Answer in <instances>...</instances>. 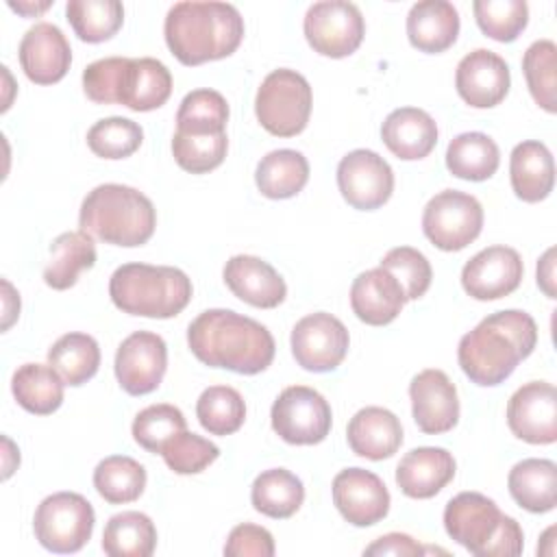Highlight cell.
I'll return each instance as SVG.
<instances>
[{"instance_id": "obj_48", "label": "cell", "mask_w": 557, "mask_h": 557, "mask_svg": "<svg viewBox=\"0 0 557 557\" xmlns=\"http://www.w3.org/2000/svg\"><path fill=\"white\" fill-rule=\"evenodd\" d=\"M126 57H107L83 70V89L98 104H117V85Z\"/></svg>"}, {"instance_id": "obj_52", "label": "cell", "mask_w": 557, "mask_h": 557, "mask_svg": "<svg viewBox=\"0 0 557 557\" xmlns=\"http://www.w3.org/2000/svg\"><path fill=\"white\" fill-rule=\"evenodd\" d=\"M2 287H4V292H7V294H4V322H2V329H9L11 322L15 320V315L20 313V307H13V305H11V298L15 296L11 283H9V281H2Z\"/></svg>"}, {"instance_id": "obj_18", "label": "cell", "mask_w": 557, "mask_h": 557, "mask_svg": "<svg viewBox=\"0 0 557 557\" xmlns=\"http://www.w3.org/2000/svg\"><path fill=\"white\" fill-rule=\"evenodd\" d=\"M413 422L422 433L437 435L459 422L457 387L446 372L429 368L418 372L409 383Z\"/></svg>"}, {"instance_id": "obj_43", "label": "cell", "mask_w": 557, "mask_h": 557, "mask_svg": "<svg viewBox=\"0 0 557 557\" xmlns=\"http://www.w3.org/2000/svg\"><path fill=\"white\" fill-rule=\"evenodd\" d=\"M226 148H228L226 131L211 133V135L176 131L172 137V154L176 163L191 174H205L215 170L224 161Z\"/></svg>"}, {"instance_id": "obj_50", "label": "cell", "mask_w": 557, "mask_h": 557, "mask_svg": "<svg viewBox=\"0 0 557 557\" xmlns=\"http://www.w3.org/2000/svg\"><path fill=\"white\" fill-rule=\"evenodd\" d=\"M422 553H424V548L407 533L381 535L363 550V555H396V557H416Z\"/></svg>"}, {"instance_id": "obj_11", "label": "cell", "mask_w": 557, "mask_h": 557, "mask_svg": "<svg viewBox=\"0 0 557 557\" xmlns=\"http://www.w3.org/2000/svg\"><path fill=\"white\" fill-rule=\"evenodd\" d=\"M302 30L318 54L342 59L361 46L366 22L357 4L346 0H322L307 9Z\"/></svg>"}, {"instance_id": "obj_21", "label": "cell", "mask_w": 557, "mask_h": 557, "mask_svg": "<svg viewBox=\"0 0 557 557\" xmlns=\"http://www.w3.org/2000/svg\"><path fill=\"white\" fill-rule=\"evenodd\" d=\"M222 276L239 300L259 309L278 307L287 294L283 276L261 257L235 255L226 261Z\"/></svg>"}, {"instance_id": "obj_7", "label": "cell", "mask_w": 557, "mask_h": 557, "mask_svg": "<svg viewBox=\"0 0 557 557\" xmlns=\"http://www.w3.org/2000/svg\"><path fill=\"white\" fill-rule=\"evenodd\" d=\"M311 85L289 67L272 70L257 89L255 113L259 124L276 137H294L305 131L311 115Z\"/></svg>"}, {"instance_id": "obj_4", "label": "cell", "mask_w": 557, "mask_h": 557, "mask_svg": "<svg viewBox=\"0 0 557 557\" xmlns=\"http://www.w3.org/2000/svg\"><path fill=\"white\" fill-rule=\"evenodd\" d=\"M78 224L81 231L104 244L133 248L152 237L157 211L152 200L139 189L104 183L85 196L78 211Z\"/></svg>"}, {"instance_id": "obj_20", "label": "cell", "mask_w": 557, "mask_h": 557, "mask_svg": "<svg viewBox=\"0 0 557 557\" xmlns=\"http://www.w3.org/2000/svg\"><path fill=\"white\" fill-rule=\"evenodd\" d=\"M20 65L28 81L37 85L59 83L72 63V48L57 24L39 22L20 41Z\"/></svg>"}, {"instance_id": "obj_10", "label": "cell", "mask_w": 557, "mask_h": 557, "mask_svg": "<svg viewBox=\"0 0 557 557\" xmlns=\"http://www.w3.org/2000/svg\"><path fill=\"white\" fill-rule=\"evenodd\" d=\"M270 420L274 433L283 442L311 446L329 435L333 413L326 398L313 387L289 385L272 403Z\"/></svg>"}, {"instance_id": "obj_12", "label": "cell", "mask_w": 557, "mask_h": 557, "mask_svg": "<svg viewBox=\"0 0 557 557\" xmlns=\"http://www.w3.org/2000/svg\"><path fill=\"white\" fill-rule=\"evenodd\" d=\"M289 344L300 368L309 372H331L344 361L350 337L339 318L326 311H315L296 322Z\"/></svg>"}, {"instance_id": "obj_15", "label": "cell", "mask_w": 557, "mask_h": 557, "mask_svg": "<svg viewBox=\"0 0 557 557\" xmlns=\"http://www.w3.org/2000/svg\"><path fill=\"white\" fill-rule=\"evenodd\" d=\"M507 424L516 437L529 444L557 440V392L546 381H529L507 403Z\"/></svg>"}, {"instance_id": "obj_6", "label": "cell", "mask_w": 557, "mask_h": 557, "mask_svg": "<svg viewBox=\"0 0 557 557\" xmlns=\"http://www.w3.org/2000/svg\"><path fill=\"white\" fill-rule=\"evenodd\" d=\"M444 529L457 544L479 557H516L524 548L520 524L479 492H461L446 503Z\"/></svg>"}, {"instance_id": "obj_3", "label": "cell", "mask_w": 557, "mask_h": 557, "mask_svg": "<svg viewBox=\"0 0 557 557\" xmlns=\"http://www.w3.org/2000/svg\"><path fill=\"white\" fill-rule=\"evenodd\" d=\"M163 35L183 65H200L233 54L244 39V17L228 2H176L170 7Z\"/></svg>"}, {"instance_id": "obj_46", "label": "cell", "mask_w": 557, "mask_h": 557, "mask_svg": "<svg viewBox=\"0 0 557 557\" xmlns=\"http://www.w3.org/2000/svg\"><path fill=\"white\" fill-rule=\"evenodd\" d=\"M379 268L387 270L398 281V285L405 294V300H416V298L424 296V292L429 289L431 278H433L429 259L411 246L392 248L379 261Z\"/></svg>"}, {"instance_id": "obj_5", "label": "cell", "mask_w": 557, "mask_h": 557, "mask_svg": "<svg viewBox=\"0 0 557 557\" xmlns=\"http://www.w3.org/2000/svg\"><path fill=\"white\" fill-rule=\"evenodd\" d=\"M191 292L189 276L172 265L124 263L109 281V296L120 311L157 320L178 315Z\"/></svg>"}, {"instance_id": "obj_32", "label": "cell", "mask_w": 557, "mask_h": 557, "mask_svg": "<svg viewBox=\"0 0 557 557\" xmlns=\"http://www.w3.org/2000/svg\"><path fill=\"white\" fill-rule=\"evenodd\" d=\"M63 385L65 381L50 363H24L11 379V392L17 405L37 416H48L61 407Z\"/></svg>"}, {"instance_id": "obj_28", "label": "cell", "mask_w": 557, "mask_h": 557, "mask_svg": "<svg viewBox=\"0 0 557 557\" xmlns=\"http://www.w3.org/2000/svg\"><path fill=\"white\" fill-rule=\"evenodd\" d=\"M509 178L511 189L520 200H544L555 185V163L546 144L537 139L520 141L509 157Z\"/></svg>"}, {"instance_id": "obj_23", "label": "cell", "mask_w": 557, "mask_h": 557, "mask_svg": "<svg viewBox=\"0 0 557 557\" xmlns=\"http://www.w3.org/2000/svg\"><path fill=\"white\" fill-rule=\"evenodd\" d=\"M405 302L398 281L383 268L361 272L350 285L352 313L370 326H383L396 320Z\"/></svg>"}, {"instance_id": "obj_27", "label": "cell", "mask_w": 557, "mask_h": 557, "mask_svg": "<svg viewBox=\"0 0 557 557\" xmlns=\"http://www.w3.org/2000/svg\"><path fill=\"white\" fill-rule=\"evenodd\" d=\"M459 35V13L446 0L416 2L407 13V37L420 52H444Z\"/></svg>"}, {"instance_id": "obj_34", "label": "cell", "mask_w": 557, "mask_h": 557, "mask_svg": "<svg viewBox=\"0 0 557 557\" xmlns=\"http://www.w3.org/2000/svg\"><path fill=\"white\" fill-rule=\"evenodd\" d=\"M250 500L252 507L268 518H289L305 500V485L294 472L285 468H270L252 481Z\"/></svg>"}, {"instance_id": "obj_42", "label": "cell", "mask_w": 557, "mask_h": 557, "mask_svg": "<svg viewBox=\"0 0 557 557\" xmlns=\"http://www.w3.org/2000/svg\"><path fill=\"white\" fill-rule=\"evenodd\" d=\"M144 141V131L137 122L120 115L102 117L87 131V146L102 159H126Z\"/></svg>"}, {"instance_id": "obj_31", "label": "cell", "mask_w": 557, "mask_h": 557, "mask_svg": "<svg viewBox=\"0 0 557 557\" xmlns=\"http://www.w3.org/2000/svg\"><path fill=\"white\" fill-rule=\"evenodd\" d=\"M309 181V163L302 152L278 148L261 157L255 170V183L265 198L285 200L296 196Z\"/></svg>"}, {"instance_id": "obj_1", "label": "cell", "mask_w": 557, "mask_h": 557, "mask_svg": "<svg viewBox=\"0 0 557 557\" xmlns=\"http://www.w3.org/2000/svg\"><path fill=\"white\" fill-rule=\"evenodd\" d=\"M187 344L198 361L237 374H259L274 359V337L257 320L231 309H207L187 326Z\"/></svg>"}, {"instance_id": "obj_51", "label": "cell", "mask_w": 557, "mask_h": 557, "mask_svg": "<svg viewBox=\"0 0 557 557\" xmlns=\"http://www.w3.org/2000/svg\"><path fill=\"white\" fill-rule=\"evenodd\" d=\"M537 285L548 298H555V248H548L537 261Z\"/></svg>"}, {"instance_id": "obj_19", "label": "cell", "mask_w": 557, "mask_h": 557, "mask_svg": "<svg viewBox=\"0 0 557 557\" xmlns=\"http://www.w3.org/2000/svg\"><path fill=\"white\" fill-rule=\"evenodd\" d=\"M511 85L509 65L492 50L468 52L455 72V87L461 100L474 109H490L505 100Z\"/></svg>"}, {"instance_id": "obj_47", "label": "cell", "mask_w": 557, "mask_h": 557, "mask_svg": "<svg viewBox=\"0 0 557 557\" xmlns=\"http://www.w3.org/2000/svg\"><path fill=\"white\" fill-rule=\"evenodd\" d=\"M159 455H163V461L172 472L198 474L220 457V448L213 442L185 429L170 437Z\"/></svg>"}, {"instance_id": "obj_25", "label": "cell", "mask_w": 557, "mask_h": 557, "mask_svg": "<svg viewBox=\"0 0 557 557\" xmlns=\"http://www.w3.org/2000/svg\"><path fill=\"white\" fill-rule=\"evenodd\" d=\"M346 440L355 455L381 461L400 448L403 424L396 413L385 407H363L350 418Z\"/></svg>"}, {"instance_id": "obj_45", "label": "cell", "mask_w": 557, "mask_h": 557, "mask_svg": "<svg viewBox=\"0 0 557 557\" xmlns=\"http://www.w3.org/2000/svg\"><path fill=\"white\" fill-rule=\"evenodd\" d=\"M187 429L183 411L174 405L159 403L141 409L133 420V437L148 453H161L163 444Z\"/></svg>"}, {"instance_id": "obj_41", "label": "cell", "mask_w": 557, "mask_h": 557, "mask_svg": "<svg viewBox=\"0 0 557 557\" xmlns=\"http://www.w3.org/2000/svg\"><path fill=\"white\" fill-rule=\"evenodd\" d=\"M522 72L527 78V87L544 111H557V46L550 39L533 41L522 57Z\"/></svg>"}, {"instance_id": "obj_38", "label": "cell", "mask_w": 557, "mask_h": 557, "mask_svg": "<svg viewBox=\"0 0 557 557\" xmlns=\"http://www.w3.org/2000/svg\"><path fill=\"white\" fill-rule=\"evenodd\" d=\"M65 15L81 41L100 44L120 30L124 7L117 0H70Z\"/></svg>"}, {"instance_id": "obj_9", "label": "cell", "mask_w": 557, "mask_h": 557, "mask_svg": "<svg viewBox=\"0 0 557 557\" xmlns=\"http://www.w3.org/2000/svg\"><path fill=\"white\" fill-rule=\"evenodd\" d=\"M483 228L481 202L459 189L437 191L424 207L422 231L426 239L446 252L463 250Z\"/></svg>"}, {"instance_id": "obj_8", "label": "cell", "mask_w": 557, "mask_h": 557, "mask_svg": "<svg viewBox=\"0 0 557 557\" xmlns=\"http://www.w3.org/2000/svg\"><path fill=\"white\" fill-rule=\"evenodd\" d=\"M96 513L91 503L76 492L46 496L33 518L37 542L52 553H76L94 533Z\"/></svg>"}, {"instance_id": "obj_33", "label": "cell", "mask_w": 557, "mask_h": 557, "mask_svg": "<svg viewBox=\"0 0 557 557\" xmlns=\"http://www.w3.org/2000/svg\"><path fill=\"white\" fill-rule=\"evenodd\" d=\"M500 163L496 141L479 131L461 133L450 139L446 148V168L453 176L463 181H487Z\"/></svg>"}, {"instance_id": "obj_2", "label": "cell", "mask_w": 557, "mask_h": 557, "mask_svg": "<svg viewBox=\"0 0 557 557\" xmlns=\"http://www.w3.org/2000/svg\"><path fill=\"white\" fill-rule=\"evenodd\" d=\"M537 344L535 320L520 309H505L483 318L459 339L457 359L463 374L481 385H500Z\"/></svg>"}, {"instance_id": "obj_29", "label": "cell", "mask_w": 557, "mask_h": 557, "mask_svg": "<svg viewBox=\"0 0 557 557\" xmlns=\"http://www.w3.org/2000/svg\"><path fill=\"white\" fill-rule=\"evenodd\" d=\"M511 498L531 513H546L557 503V466L550 459H522L507 476Z\"/></svg>"}, {"instance_id": "obj_14", "label": "cell", "mask_w": 557, "mask_h": 557, "mask_svg": "<svg viewBox=\"0 0 557 557\" xmlns=\"http://www.w3.org/2000/svg\"><path fill=\"white\" fill-rule=\"evenodd\" d=\"M113 368L117 383L126 394H150L163 381L168 368V346L157 333L135 331L117 346Z\"/></svg>"}, {"instance_id": "obj_44", "label": "cell", "mask_w": 557, "mask_h": 557, "mask_svg": "<svg viewBox=\"0 0 557 557\" xmlns=\"http://www.w3.org/2000/svg\"><path fill=\"white\" fill-rule=\"evenodd\" d=\"M474 20L479 28L496 41H513L529 22L524 0H474Z\"/></svg>"}, {"instance_id": "obj_53", "label": "cell", "mask_w": 557, "mask_h": 557, "mask_svg": "<svg viewBox=\"0 0 557 557\" xmlns=\"http://www.w3.org/2000/svg\"><path fill=\"white\" fill-rule=\"evenodd\" d=\"M50 4H52V2H41V4H37V7H30V4H15V2H9V7H11V9H15V11L24 13V15H28L30 11H35V13L46 11Z\"/></svg>"}, {"instance_id": "obj_30", "label": "cell", "mask_w": 557, "mask_h": 557, "mask_svg": "<svg viewBox=\"0 0 557 557\" xmlns=\"http://www.w3.org/2000/svg\"><path fill=\"white\" fill-rule=\"evenodd\" d=\"M96 244L85 231H67L52 239L50 261L44 268V283L52 289H70L83 270L94 268Z\"/></svg>"}, {"instance_id": "obj_13", "label": "cell", "mask_w": 557, "mask_h": 557, "mask_svg": "<svg viewBox=\"0 0 557 557\" xmlns=\"http://www.w3.org/2000/svg\"><path fill=\"white\" fill-rule=\"evenodd\" d=\"M337 187L344 200L359 211L383 207L394 191V172L374 150L357 148L337 165Z\"/></svg>"}, {"instance_id": "obj_40", "label": "cell", "mask_w": 557, "mask_h": 557, "mask_svg": "<svg viewBox=\"0 0 557 557\" xmlns=\"http://www.w3.org/2000/svg\"><path fill=\"white\" fill-rule=\"evenodd\" d=\"M228 122V102L215 89L189 91L176 111V131L211 135L224 133Z\"/></svg>"}, {"instance_id": "obj_49", "label": "cell", "mask_w": 557, "mask_h": 557, "mask_svg": "<svg viewBox=\"0 0 557 557\" xmlns=\"http://www.w3.org/2000/svg\"><path fill=\"white\" fill-rule=\"evenodd\" d=\"M226 557H272L274 555V537L268 529L259 524H237L224 544Z\"/></svg>"}, {"instance_id": "obj_37", "label": "cell", "mask_w": 557, "mask_h": 557, "mask_svg": "<svg viewBox=\"0 0 557 557\" xmlns=\"http://www.w3.org/2000/svg\"><path fill=\"white\" fill-rule=\"evenodd\" d=\"M94 487L111 505L133 503L144 494L146 468L126 455L104 457L94 470Z\"/></svg>"}, {"instance_id": "obj_24", "label": "cell", "mask_w": 557, "mask_h": 557, "mask_svg": "<svg viewBox=\"0 0 557 557\" xmlns=\"http://www.w3.org/2000/svg\"><path fill=\"white\" fill-rule=\"evenodd\" d=\"M170 94L172 74L165 63L152 57L126 59L117 85V104L131 111H152L163 107Z\"/></svg>"}, {"instance_id": "obj_16", "label": "cell", "mask_w": 557, "mask_h": 557, "mask_svg": "<svg viewBox=\"0 0 557 557\" xmlns=\"http://www.w3.org/2000/svg\"><path fill=\"white\" fill-rule=\"evenodd\" d=\"M524 274L518 250L509 246H487L461 270V287L474 300H498L518 289Z\"/></svg>"}, {"instance_id": "obj_39", "label": "cell", "mask_w": 557, "mask_h": 557, "mask_svg": "<svg viewBox=\"0 0 557 557\" xmlns=\"http://www.w3.org/2000/svg\"><path fill=\"white\" fill-rule=\"evenodd\" d=\"M196 418L211 435H231L246 420V403L235 387L211 385L196 403Z\"/></svg>"}, {"instance_id": "obj_35", "label": "cell", "mask_w": 557, "mask_h": 557, "mask_svg": "<svg viewBox=\"0 0 557 557\" xmlns=\"http://www.w3.org/2000/svg\"><path fill=\"white\" fill-rule=\"evenodd\" d=\"M157 546L154 522L141 511H122L109 518L102 531V550L109 557H150Z\"/></svg>"}, {"instance_id": "obj_22", "label": "cell", "mask_w": 557, "mask_h": 557, "mask_svg": "<svg viewBox=\"0 0 557 557\" xmlns=\"http://www.w3.org/2000/svg\"><path fill=\"white\" fill-rule=\"evenodd\" d=\"M455 468V459L446 448L420 446L398 461L396 485L409 498H433L453 481Z\"/></svg>"}, {"instance_id": "obj_17", "label": "cell", "mask_w": 557, "mask_h": 557, "mask_svg": "<svg viewBox=\"0 0 557 557\" xmlns=\"http://www.w3.org/2000/svg\"><path fill=\"white\" fill-rule=\"evenodd\" d=\"M333 503L344 520L355 527H372L389 511V492L381 476L363 468H346L335 474Z\"/></svg>"}, {"instance_id": "obj_36", "label": "cell", "mask_w": 557, "mask_h": 557, "mask_svg": "<svg viewBox=\"0 0 557 557\" xmlns=\"http://www.w3.org/2000/svg\"><path fill=\"white\" fill-rule=\"evenodd\" d=\"M48 363L61 374L65 385L87 383L100 366V346L87 333H65L48 350Z\"/></svg>"}, {"instance_id": "obj_26", "label": "cell", "mask_w": 557, "mask_h": 557, "mask_svg": "<svg viewBox=\"0 0 557 557\" xmlns=\"http://www.w3.org/2000/svg\"><path fill=\"white\" fill-rule=\"evenodd\" d=\"M381 139L403 161L424 159L437 144V124L418 107H400L385 117Z\"/></svg>"}]
</instances>
